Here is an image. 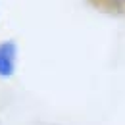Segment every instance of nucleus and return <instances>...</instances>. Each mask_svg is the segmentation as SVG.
I'll return each mask as SVG.
<instances>
[{
	"label": "nucleus",
	"instance_id": "obj_1",
	"mask_svg": "<svg viewBox=\"0 0 125 125\" xmlns=\"http://www.w3.org/2000/svg\"><path fill=\"white\" fill-rule=\"evenodd\" d=\"M16 63H17V44L16 41L8 39L0 42V77L10 79L16 73Z\"/></svg>",
	"mask_w": 125,
	"mask_h": 125
},
{
	"label": "nucleus",
	"instance_id": "obj_2",
	"mask_svg": "<svg viewBox=\"0 0 125 125\" xmlns=\"http://www.w3.org/2000/svg\"><path fill=\"white\" fill-rule=\"evenodd\" d=\"M100 2L112 12H125V0H100Z\"/></svg>",
	"mask_w": 125,
	"mask_h": 125
}]
</instances>
